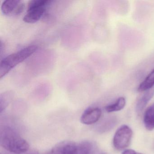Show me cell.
<instances>
[{
	"instance_id": "9c48e42d",
	"label": "cell",
	"mask_w": 154,
	"mask_h": 154,
	"mask_svg": "<svg viewBox=\"0 0 154 154\" xmlns=\"http://www.w3.org/2000/svg\"><path fill=\"white\" fill-rule=\"evenodd\" d=\"M145 127L149 131L154 129V103L149 107L145 112L144 117Z\"/></svg>"
},
{
	"instance_id": "7a4b0ae2",
	"label": "cell",
	"mask_w": 154,
	"mask_h": 154,
	"mask_svg": "<svg viewBox=\"0 0 154 154\" xmlns=\"http://www.w3.org/2000/svg\"><path fill=\"white\" fill-rule=\"evenodd\" d=\"M37 49V46H29L4 58L0 63V78L2 79L15 66L32 55Z\"/></svg>"
},
{
	"instance_id": "8992f818",
	"label": "cell",
	"mask_w": 154,
	"mask_h": 154,
	"mask_svg": "<svg viewBox=\"0 0 154 154\" xmlns=\"http://www.w3.org/2000/svg\"><path fill=\"white\" fill-rule=\"evenodd\" d=\"M101 110L98 107L89 108L85 111L81 118V122L85 125H91L97 122L100 118Z\"/></svg>"
},
{
	"instance_id": "9a60e30c",
	"label": "cell",
	"mask_w": 154,
	"mask_h": 154,
	"mask_svg": "<svg viewBox=\"0 0 154 154\" xmlns=\"http://www.w3.org/2000/svg\"><path fill=\"white\" fill-rule=\"evenodd\" d=\"M26 154H38V153L37 151H32V152Z\"/></svg>"
},
{
	"instance_id": "3957f363",
	"label": "cell",
	"mask_w": 154,
	"mask_h": 154,
	"mask_svg": "<svg viewBox=\"0 0 154 154\" xmlns=\"http://www.w3.org/2000/svg\"><path fill=\"white\" fill-rule=\"evenodd\" d=\"M51 2L48 0H32L29 2L27 12L23 18L27 23H36L40 20Z\"/></svg>"
},
{
	"instance_id": "7c38bea8",
	"label": "cell",
	"mask_w": 154,
	"mask_h": 154,
	"mask_svg": "<svg viewBox=\"0 0 154 154\" xmlns=\"http://www.w3.org/2000/svg\"><path fill=\"white\" fill-rule=\"evenodd\" d=\"M126 100L124 97H120L116 102L113 104H110L105 108L106 111L108 112H113L118 111L122 109L125 107Z\"/></svg>"
},
{
	"instance_id": "277c9868",
	"label": "cell",
	"mask_w": 154,
	"mask_h": 154,
	"mask_svg": "<svg viewBox=\"0 0 154 154\" xmlns=\"http://www.w3.org/2000/svg\"><path fill=\"white\" fill-rule=\"evenodd\" d=\"M132 136L131 129L127 125L120 127L115 133L113 138L114 147L119 150L124 149L130 143Z\"/></svg>"
},
{
	"instance_id": "5bb4252c",
	"label": "cell",
	"mask_w": 154,
	"mask_h": 154,
	"mask_svg": "<svg viewBox=\"0 0 154 154\" xmlns=\"http://www.w3.org/2000/svg\"><path fill=\"white\" fill-rule=\"evenodd\" d=\"M122 154H142L141 153L136 152L133 149H127L124 150L122 153Z\"/></svg>"
},
{
	"instance_id": "4fadbf2b",
	"label": "cell",
	"mask_w": 154,
	"mask_h": 154,
	"mask_svg": "<svg viewBox=\"0 0 154 154\" xmlns=\"http://www.w3.org/2000/svg\"><path fill=\"white\" fill-rule=\"evenodd\" d=\"M12 94L11 93L7 92L2 94L0 97V112L2 113V112L5 109L11 101L12 99Z\"/></svg>"
},
{
	"instance_id": "ba28073f",
	"label": "cell",
	"mask_w": 154,
	"mask_h": 154,
	"mask_svg": "<svg viewBox=\"0 0 154 154\" xmlns=\"http://www.w3.org/2000/svg\"><path fill=\"white\" fill-rule=\"evenodd\" d=\"M21 2L19 0H6L3 2L1 7L2 13L6 15H14Z\"/></svg>"
},
{
	"instance_id": "6da1fadb",
	"label": "cell",
	"mask_w": 154,
	"mask_h": 154,
	"mask_svg": "<svg viewBox=\"0 0 154 154\" xmlns=\"http://www.w3.org/2000/svg\"><path fill=\"white\" fill-rule=\"evenodd\" d=\"M0 144L6 150L14 154L26 153L29 145L14 128L10 126H1L0 128Z\"/></svg>"
},
{
	"instance_id": "52a82bcc",
	"label": "cell",
	"mask_w": 154,
	"mask_h": 154,
	"mask_svg": "<svg viewBox=\"0 0 154 154\" xmlns=\"http://www.w3.org/2000/svg\"><path fill=\"white\" fill-rule=\"evenodd\" d=\"M154 95V87L146 91L137 102L136 107L137 112H141Z\"/></svg>"
},
{
	"instance_id": "5b68a950",
	"label": "cell",
	"mask_w": 154,
	"mask_h": 154,
	"mask_svg": "<svg viewBox=\"0 0 154 154\" xmlns=\"http://www.w3.org/2000/svg\"><path fill=\"white\" fill-rule=\"evenodd\" d=\"M50 154H80L79 143L71 140L61 141L53 147Z\"/></svg>"
},
{
	"instance_id": "30bf717a",
	"label": "cell",
	"mask_w": 154,
	"mask_h": 154,
	"mask_svg": "<svg viewBox=\"0 0 154 154\" xmlns=\"http://www.w3.org/2000/svg\"><path fill=\"white\" fill-rule=\"evenodd\" d=\"M118 120L114 116L109 117L104 119L98 126L97 129L100 132H105L109 131L116 126Z\"/></svg>"
},
{
	"instance_id": "8fae6325",
	"label": "cell",
	"mask_w": 154,
	"mask_h": 154,
	"mask_svg": "<svg viewBox=\"0 0 154 154\" xmlns=\"http://www.w3.org/2000/svg\"><path fill=\"white\" fill-rule=\"evenodd\" d=\"M154 87V69L146 77L144 81L140 84L138 88L139 92L147 91Z\"/></svg>"
}]
</instances>
